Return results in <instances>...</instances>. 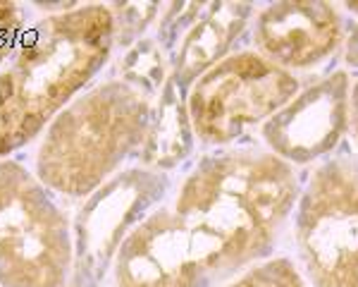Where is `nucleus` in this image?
I'll return each instance as SVG.
<instances>
[{
  "mask_svg": "<svg viewBox=\"0 0 358 287\" xmlns=\"http://www.w3.org/2000/svg\"><path fill=\"white\" fill-rule=\"evenodd\" d=\"M253 38L275 65L306 70L337 50L342 20L327 3H277L258 15Z\"/></svg>",
  "mask_w": 358,
  "mask_h": 287,
  "instance_id": "obj_9",
  "label": "nucleus"
},
{
  "mask_svg": "<svg viewBox=\"0 0 358 287\" xmlns=\"http://www.w3.org/2000/svg\"><path fill=\"white\" fill-rule=\"evenodd\" d=\"M167 79L158 48L134 46L117 72L82 91L43 130L34 175L57 197L89 199L141 153Z\"/></svg>",
  "mask_w": 358,
  "mask_h": 287,
  "instance_id": "obj_2",
  "label": "nucleus"
},
{
  "mask_svg": "<svg viewBox=\"0 0 358 287\" xmlns=\"http://www.w3.org/2000/svg\"><path fill=\"white\" fill-rule=\"evenodd\" d=\"M349 115H351V122H354V132L358 136V82L351 91V106H349Z\"/></svg>",
  "mask_w": 358,
  "mask_h": 287,
  "instance_id": "obj_15",
  "label": "nucleus"
},
{
  "mask_svg": "<svg viewBox=\"0 0 358 287\" xmlns=\"http://www.w3.org/2000/svg\"><path fill=\"white\" fill-rule=\"evenodd\" d=\"M299 194L296 172L275 153L206 156L124 237L113 258V285H215L273 249Z\"/></svg>",
  "mask_w": 358,
  "mask_h": 287,
  "instance_id": "obj_1",
  "label": "nucleus"
},
{
  "mask_svg": "<svg viewBox=\"0 0 358 287\" xmlns=\"http://www.w3.org/2000/svg\"><path fill=\"white\" fill-rule=\"evenodd\" d=\"M349 8H354V10H356V13H358V3H354V5H351V3H349Z\"/></svg>",
  "mask_w": 358,
  "mask_h": 287,
  "instance_id": "obj_16",
  "label": "nucleus"
},
{
  "mask_svg": "<svg viewBox=\"0 0 358 287\" xmlns=\"http://www.w3.org/2000/svg\"><path fill=\"white\" fill-rule=\"evenodd\" d=\"M189 148H192L189 113L182 101V89L170 74L165 89L160 91L158 103H155L151 132H148L138 158H141L143 168L160 172L163 168L177 165L189 153Z\"/></svg>",
  "mask_w": 358,
  "mask_h": 287,
  "instance_id": "obj_11",
  "label": "nucleus"
},
{
  "mask_svg": "<svg viewBox=\"0 0 358 287\" xmlns=\"http://www.w3.org/2000/svg\"><path fill=\"white\" fill-rule=\"evenodd\" d=\"M167 182L158 170L136 168L113 177L86 201L74 232V275L84 283V275L106 271L113 263L120 244L134 230L143 216L158 206ZM72 275V278H74Z\"/></svg>",
  "mask_w": 358,
  "mask_h": 287,
  "instance_id": "obj_7",
  "label": "nucleus"
},
{
  "mask_svg": "<svg viewBox=\"0 0 358 287\" xmlns=\"http://www.w3.org/2000/svg\"><path fill=\"white\" fill-rule=\"evenodd\" d=\"M29 29V15L17 3H0V65L10 60Z\"/></svg>",
  "mask_w": 358,
  "mask_h": 287,
  "instance_id": "obj_13",
  "label": "nucleus"
},
{
  "mask_svg": "<svg viewBox=\"0 0 358 287\" xmlns=\"http://www.w3.org/2000/svg\"><path fill=\"white\" fill-rule=\"evenodd\" d=\"M299 94V79L261 53L244 50L201 74L187 96L192 132L203 144H229L248 125L270 120Z\"/></svg>",
  "mask_w": 358,
  "mask_h": 287,
  "instance_id": "obj_6",
  "label": "nucleus"
},
{
  "mask_svg": "<svg viewBox=\"0 0 358 287\" xmlns=\"http://www.w3.org/2000/svg\"><path fill=\"white\" fill-rule=\"evenodd\" d=\"M296 246L313 287H358V163L317 165L296 201Z\"/></svg>",
  "mask_w": 358,
  "mask_h": 287,
  "instance_id": "obj_5",
  "label": "nucleus"
},
{
  "mask_svg": "<svg viewBox=\"0 0 358 287\" xmlns=\"http://www.w3.org/2000/svg\"><path fill=\"white\" fill-rule=\"evenodd\" d=\"M224 287H306V280L289 258L277 256L248 268Z\"/></svg>",
  "mask_w": 358,
  "mask_h": 287,
  "instance_id": "obj_12",
  "label": "nucleus"
},
{
  "mask_svg": "<svg viewBox=\"0 0 358 287\" xmlns=\"http://www.w3.org/2000/svg\"><path fill=\"white\" fill-rule=\"evenodd\" d=\"M346 62L351 67H358V27L351 31V36L346 38Z\"/></svg>",
  "mask_w": 358,
  "mask_h": 287,
  "instance_id": "obj_14",
  "label": "nucleus"
},
{
  "mask_svg": "<svg viewBox=\"0 0 358 287\" xmlns=\"http://www.w3.org/2000/svg\"><path fill=\"white\" fill-rule=\"evenodd\" d=\"M349 125V77L334 72L277 111L263 136L285 163H310L330 153Z\"/></svg>",
  "mask_w": 358,
  "mask_h": 287,
  "instance_id": "obj_8",
  "label": "nucleus"
},
{
  "mask_svg": "<svg viewBox=\"0 0 358 287\" xmlns=\"http://www.w3.org/2000/svg\"><path fill=\"white\" fill-rule=\"evenodd\" d=\"M248 5L244 3H210L196 5L182 22L170 48V72L179 89H187L201 74L220 62L227 48L236 41L248 22Z\"/></svg>",
  "mask_w": 358,
  "mask_h": 287,
  "instance_id": "obj_10",
  "label": "nucleus"
},
{
  "mask_svg": "<svg viewBox=\"0 0 358 287\" xmlns=\"http://www.w3.org/2000/svg\"><path fill=\"white\" fill-rule=\"evenodd\" d=\"M74 230L55 194L15 158H0V287H67Z\"/></svg>",
  "mask_w": 358,
  "mask_h": 287,
  "instance_id": "obj_4",
  "label": "nucleus"
},
{
  "mask_svg": "<svg viewBox=\"0 0 358 287\" xmlns=\"http://www.w3.org/2000/svg\"><path fill=\"white\" fill-rule=\"evenodd\" d=\"M117 20L103 3L36 20L0 67V158L29 146L106 70Z\"/></svg>",
  "mask_w": 358,
  "mask_h": 287,
  "instance_id": "obj_3",
  "label": "nucleus"
}]
</instances>
